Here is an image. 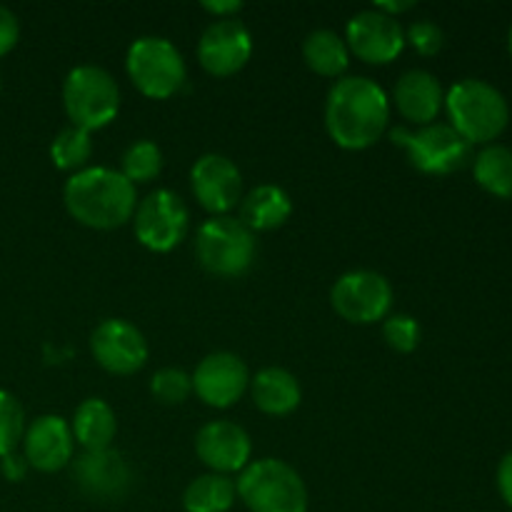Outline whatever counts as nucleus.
I'll return each mask as SVG.
<instances>
[{"label":"nucleus","mask_w":512,"mask_h":512,"mask_svg":"<svg viewBox=\"0 0 512 512\" xmlns=\"http://www.w3.org/2000/svg\"><path fill=\"white\" fill-rule=\"evenodd\" d=\"M163 170V153L153 140H138L123 153V170L120 173L133 185L150 183Z\"/></svg>","instance_id":"nucleus-27"},{"label":"nucleus","mask_w":512,"mask_h":512,"mask_svg":"<svg viewBox=\"0 0 512 512\" xmlns=\"http://www.w3.org/2000/svg\"><path fill=\"white\" fill-rule=\"evenodd\" d=\"M415 3L410 0V3H375L373 10H378V13L383 15H390V18L398 20L400 13H408V10H413Z\"/></svg>","instance_id":"nucleus-36"},{"label":"nucleus","mask_w":512,"mask_h":512,"mask_svg":"<svg viewBox=\"0 0 512 512\" xmlns=\"http://www.w3.org/2000/svg\"><path fill=\"white\" fill-rule=\"evenodd\" d=\"M70 218L93 230H115L133 220L138 208L135 185L120 170L83 168L63 188Z\"/></svg>","instance_id":"nucleus-2"},{"label":"nucleus","mask_w":512,"mask_h":512,"mask_svg":"<svg viewBox=\"0 0 512 512\" xmlns=\"http://www.w3.org/2000/svg\"><path fill=\"white\" fill-rule=\"evenodd\" d=\"M420 325L418 320L410 318V315L395 313L388 315L383 323V338L388 343V348H393L395 353H413L420 345Z\"/></svg>","instance_id":"nucleus-30"},{"label":"nucleus","mask_w":512,"mask_h":512,"mask_svg":"<svg viewBox=\"0 0 512 512\" xmlns=\"http://www.w3.org/2000/svg\"><path fill=\"white\" fill-rule=\"evenodd\" d=\"M18 38H20L18 18H15L13 10L0 5V58L8 55L10 50L18 45Z\"/></svg>","instance_id":"nucleus-32"},{"label":"nucleus","mask_w":512,"mask_h":512,"mask_svg":"<svg viewBox=\"0 0 512 512\" xmlns=\"http://www.w3.org/2000/svg\"><path fill=\"white\" fill-rule=\"evenodd\" d=\"M345 45H348L350 55L363 63L388 65L403 53L405 30L395 18L370 8L350 18L348 30H345Z\"/></svg>","instance_id":"nucleus-13"},{"label":"nucleus","mask_w":512,"mask_h":512,"mask_svg":"<svg viewBox=\"0 0 512 512\" xmlns=\"http://www.w3.org/2000/svg\"><path fill=\"white\" fill-rule=\"evenodd\" d=\"M63 105L70 125L93 133L118 118L120 88L108 70L78 65L63 83Z\"/></svg>","instance_id":"nucleus-6"},{"label":"nucleus","mask_w":512,"mask_h":512,"mask_svg":"<svg viewBox=\"0 0 512 512\" xmlns=\"http://www.w3.org/2000/svg\"><path fill=\"white\" fill-rule=\"evenodd\" d=\"M73 480L88 498L120 500L130 490L133 473L118 450H85L75 458Z\"/></svg>","instance_id":"nucleus-18"},{"label":"nucleus","mask_w":512,"mask_h":512,"mask_svg":"<svg viewBox=\"0 0 512 512\" xmlns=\"http://www.w3.org/2000/svg\"><path fill=\"white\" fill-rule=\"evenodd\" d=\"M450 125L470 145H490L510 123V105L495 85L478 78L458 80L445 93Z\"/></svg>","instance_id":"nucleus-3"},{"label":"nucleus","mask_w":512,"mask_h":512,"mask_svg":"<svg viewBox=\"0 0 512 512\" xmlns=\"http://www.w3.org/2000/svg\"><path fill=\"white\" fill-rule=\"evenodd\" d=\"M128 78L145 98L168 100L178 93L188 78V68L180 50L168 38L143 35L125 55Z\"/></svg>","instance_id":"nucleus-7"},{"label":"nucleus","mask_w":512,"mask_h":512,"mask_svg":"<svg viewBox=\"0 0 512 512\" xmlns=\"http://www.w3.org/2000/svg\"><path fill=\"white\" fill-rule=\"evenodd\" d=\"M90 155H93L90 133L83 128H75V125H68V128L60 130L53 143H50V158H53L55 168L60 170L78 173V170L85 168Z\"/></svg>","instance_id":"nucleus-26"},{"label":"nucleus","mask_w":512,"mask_h":512,"mask_svg":"<svg viewBox=\"0 0 512 512\" xmlns=\"http://www.w3.org/2000/svg\"><path fill=\"white\" fill-rule=\"evenodd\" d=\"M390 138L408 153L413 168L428 175L455 173V170L465 168L470 155H473V145L460 138L458 130L450 123H430L415 133L395 128Z\"/></svg>","instance_id":"nucleus-8"},{"label":"nucleus","mask_w":512,"mask_h":512,"mask_svg":"<svg viewBox=\"0 0 512 512\" xmlns=\"http://www.w3.org/2000/svg\"><path fill=\"white\" fill-rule=\"evenodd\" d=\"M250 395L260 413L283 418L298 410L303 400L298 378L285 368H263L253 380H250Z\"/></svg>","instance_id":"nucleus-20"},{"label":"nucleus","mask_w":512,"mask_h":512,"mask_svg":"<svg viewBox=\"0 0 512 512\" xmlns=\"http://www.w3.org/2000/svg\"><path fill=\"white\" fill-rule=\"evenodd\" d=\"M25 435V413L20 400L8 390H0V458L15 453Z\"/></svg>","instance_id":"nucleus-28"},{"label":"nucleus","mask_w":512,"mask_h":512,"mask_svg":"<svg viewBox=\"0 0 512 512\" xmlns=\"http://www.w3.org/2000/svg\"><path fill=\"white\" fill-rule=\"evenodd\" d=\"M23 458L40 473H58L73 463L75 438L68 420L60 415H40L25 428Z\"/></svg>","instance_id":"nucleus-17"},{"label":"nucleus","mask_w":512,"mask_h":512,"mask_svg":"<svg viewBox=\"0 0 512 512\" xmlns=\"http://www.w3.org/2000/svg\"><path fill=\"white\" fill-rule=\"evenodd\" d=\"M238 490L230 475L205 473L190 480L183 493L185 512H228L235 505Z\"/></svg>","instance_id":"nucleus-24"},{"label":"nucleus","mask_w":512,"mask_h":512,"mask_svg":"<svg viewBox=\"0 0 512 512\" xmlns=\"http://www.w3.org/2000/svg\"><path fill=\"white\" fill-rule=\"evenodd\" d=\"M495 483H498L500 498L512 508V450L500 460L498 475H495Z\"/></svg>","instance_id":"nucleus-33"},{"label":"nucleus","mask_w":512,"mask_h":512,"mask_svg":"<svg viewBox=\"0 0 512 512\" xmlns=\"http://www.w3.org/2000/svg\"><path fill=\"white\" fill-rule=\"evenodd\" d=\"M393 100L398 113L415 125H430L445 105V93L440 80L428 70H408L395 83Z\"/></svg>","instance_id":"nucleus-19"},{"label":"nucleus","mask_w":512,"mask_h":512,"mask_svg":"<svg viewBox=\"0 0 512 512\" xmlns=\"http://www.w3.org/2000/svg\"><path fill=\"white\" fill-rule=\"evenodd\" d=\"M193 195L208 213L228 215L243 200V175L238 165L220 153H205L190 170Z\"/></svg>","instance_id":"nucleus-15"},{"label":"nucleus","mask_w":512,"mask_h":512,"mask_svg":"<svg viewBox=\"0 0 512 512\" xmlns=\"http://www.w3.org/2000/svg\"><path fill=\"white\" fill-rule=\"evenodd\" d=\"M333 310L355 325H373L385 320L393 308V285L375 270H350L335 280L330 290Z\"/></svg>","instance_id":"nucleus-10"},{"label":"nucleus","mask_w":512,"mask_h":512,"mask_svg":"<svg viewBox=\"0 0 512 512\" xmlns=\"http://www.w3.org/2000/svg\"><path fill=\"white\" fill-rule=\"evenodd\" d=\"M475 183L495 198H512V150L490 143L473 158Z\"/></svg>","instance_id":"nucleus-25"},{"label":"nucleus","mask_w":512,"mask_h":512,"mask_svg":"<svg viewBox=\"0 0 512 512\" xmlns=\"http://www.w3.org/2000/svg\"><path fill=\"white\" fill-rule=\"evenodd\" d=\"M90 353L95 363L110 375H133L148 363V340L133 323L108 318L90 335Z\"/></svg>","instance_id":"nucleus-12"},{"label":"nucleus","mask_w":512,"mask_h":512,"mask_svg":"<svg viewBox=\"0 0 512 512\" xmlns=\"http://www.w3.org/2000/svg\"><path fill=\"white\" fill-rule=\"evenodd\" d=\"M195 455L210 473H243L250 465L253 443L238 423L213 420V423H205L195 435Z\"/></svg>","instance_id":"nucleus-16"},{"label":"nucleus","mask_w":512,"mask_h":512,"mask_svg":"<svg viewBox=\"0 0 512 512\" xmlns=\"http://www.w3.org/2000/svg\"><path fill=\"white\" fill-rule=\"evenodd\" d=\"M190 228L188 205L173 190H153L140 200L133 215V230L140 245L153 253H170L185 240Z\"/></svg>","instance_id":"nucleus-9"},{"label":"nucleus","mask_w":512,"mask_h":512,"mask_svg":"<svg viewBox=\"0 0 512 512\" xmlns=\"http://www.w3.org/2000/svg\"><path fill=\"white\" fill-rule=\"evenodd\" d=\"M235 490L250 512H308V488L285 460H255L240 473Z\"/></svg>","instance_id":"nucleus-4"},{"label":"nucleus","mask_w":512,"mask_h":512,"mask_svg":"<svg viewBox=\"0 0 512 512\" xmlns=\"http://www.w3.org/2000/svg\"><path fill=\"white\" fill-rule=\"evenodd\" d=\"M508 50H510V58H512V25H510V33H508Z\"/></svg>","instance_id":"nucleus-37"},{"label":"nucleus","mask_w":512,"mask_h":512,"mask_svg":"<svg viewBox=\"0 0 512 512\" xmlns=\"http://www.w3.org/2000/svg\"><path fill=\"white\" fill-rule=\"evenodd\" d=\"M150 393L163 405H180L193 393V380L180 368H163L150 378Z\"/></svg>","instance_id":"nucleus-29"},{"label":"nucleus","mask_w":512,"mask_h":512,"mask_svg":"<svg viewBox=\"0 0 512 512\" xmlns=\"http://www.w3.org/2000/svg\"><path fill=\"white\" fill-rule=\"evenodd\" d=\"M70 430L75 443L83 445L85 450H108L118 433V418L105 400L88 398L75 408Z\"/></svg>","instance_id":"nucleus-22"},{"label":"nucleus","mask_w":512,"mask_h":512,"mask_svg":"<svg viewBox=\"0 0 512 512\" xmlns=\"http://www.w3.org/2000/svg\"><path fill=\"white\" fill-rule=\"evenodd\" d=\"M253 55V35L243 20H213L198 43V63L213 78H230L248 65Z\"/></svg>","instance_id":"nucleus-11"},{"label":"nucleus","mask_w":512,"mask_h":512,"mask_svg":"<svg viewBox=\"0 0 512 512\" xmlns=\"http://www.w3.org/2000/svg\"><path fill=\"white\" fill-rule=\"evenodd\" d=\"M195 253L210 275L240 278L253 268L258 245H255V233L243 225V220L215 215L198 228Z\"/></svg>","instance_id":"nucleus-5"},{"label":"nucleus","mask_w":512,"mask_h":512,"mask_svg":"<svg viewBox=\"0 0 512 512\" xmlns=\"http://www.w3.org/2000/svg\"><path fill=\"white\" fill-rule=\"evenodd\" d=\"M303 58L313 73L323 78H340L350 65V50L335 30H315L305 38Z\"/></svg>","instance_id":"nucleus-23"},{"label":"nucleus","mask_w":512,"mask_h":512,"mask_svg":"<svg viewBox=\"0 0 512 512\" xmlns=\"http://www.w3.org/2000/svg\"><path fill=\"white\" fill-rule=\"evenodd\" d=\"M203 10L213 15L215 20H228L243 10V3L240 0H205Z\"/></svg>","instance_id":"nucleus-34"},{"label":"nucleus","mask_w":512,"mask_h":512,"mask_svg":"<svg viewBox=\"0 0 512 512\" xmlns=\"http://www.w3.org/2000/svg\"><path fill=\"white\" fill-rule=\"evenodd\" d=\"M405 43L413 45L415 53L425 55H438L445 45V33L438 23L433 20H415V23L408 25L405 30Z\"/></svg>","instance_id":"nucleus-31"},{"label":"nucleus","mask_w":512,"mask_h":512,"mask_svg":"<svg viewBox=\"0 0 512 512\" xmlns=\"http://www.w3.org/2000/svg\"><path fill=\"white\" fill-rule=\"evenodd\" d=\"M193 380V393L210 408H233L250 385L248 365L233 353H210L198 363Z\"/></svg>","instance_id":"nucleus-14"},{"label":"nucleus","mask_w":512,"mask_h":512,"mask_svg":"<svg viewBox=\"0 0 512 512\" xmlns=\"http://www.w3.org/2000/svg\"><path fill=\"white\" fill-rule=\"evenodd\" d=\"M390 98L375 80L345 75L325 100V128L343 150L373 148L388 130Z\"/></svg>","instance_id":"nucleus-1"},{"label":"nucleus","mask_w":512,"mask_h":512,"mask_svg":"<svg viewBox=\"0 0 512 512\" xmlns=\"http://www.w3.org/2000/svg\"><path fill=\"white\" fill-rule=\"evenodd\" d=\"M293 215V200L278 185H258L240 200V220L250 230H275Z\"/></svg>","instance_id":"nucleus-21"},{"label":"nucleus","mask_w":512,"mask_h":512,"mask_svg":"<svg viewBox=\"0 0 512 512\" xmlns=\"http://www.w3.org/2000/svg\"><path fill=\"white\" fill-rule=\"evenodd\" d=\"M28 460L20 458V455L10 453L5 455V458H0V470H3L5 480H10V483H20V480L25 478V473H28Z\"/></svg>","instance_id":"nucleus-35"}]
</instances>
